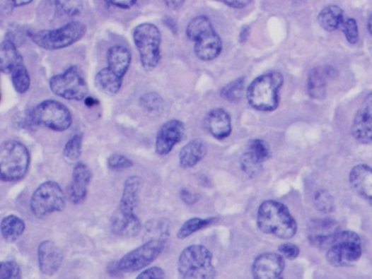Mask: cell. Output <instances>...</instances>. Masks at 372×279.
<instances>
[{
    "label": "cell",
    "instance_id": "7c38bea8",
    "mask_svg": "<svg viewBox=\"0 0 372 279\" xmlns=\"http://www.w3.org/2000/svg\"><path fill=\"white\" fill-rule=\"evenodd\" d=\"M33 119L38 125H42L55 132H64L73 123L70 110L63 103L47 100L32 109Z\"/></svg>",
    "mask_w": 372,
    "mask_h": 279
},
{
    "label": "cell",
    "instance_id": "bcb514c9",
    "mask_svg": "<svg viewBox=\"0 0 372 279\" xmlns=\"http://www.w3.org/2000/svg\"><path fill=\"white\" fill-rule=\"evenodd\" d=\"M106 3L112 6L127 10L134 7L137 2L134 0H122V1H107Z\"/></svg>",
    "mask_w": 372,
    "mask_h": 279
},
{
    "label": "cell",
    "instance_id": "1f68e13d",
    "mask_svg": "<svg viewBox=\"0 0 372 279\" xmlns=\"http://www.w3.org/2000/svg\"><path fill=\"white\" fill-rule=\"evenodd\" d=\"M139 104L148 113L152 114L161 113L164 107L162 97L156 93H149L142 95L139 99Z\"/></svg>",
    "mask_w": 372,
    "mask_h": 279
},
{
    "label": "cell",
    "instance_id": "7a4b0ae2",
    "mask_svg": "<svg viewBox=\"0 0 372 279\" xmlns=\"http://www.w3.org/2000/svg\"><path fill=\"white\" fill-rule=\"evenodd\" d=\"M257 225L263 233L284 240L292 239L298 229L289 208L273 200L266 201L259 207Z\"/></svg>",
    "mask_w": 372,
    "mask_h": 279
},
{
    "label": "cell",
    "instance_id": "836d02e7",
    "mask_svg": "<svg viewBox=\"0 0 372 279\" xmlns=\"http://www.w3.org/2000/svg\"><path fill=\"white\" fill-rule=\"evenodd\" d=\"M248 152L256 161L262 164L271 157L269 146L263 139H253L249 145Z\"/></svg>",
    "mask_w": 372,
    "mask_h": 279
},
{
    "label": "cell",
    "instance_id": "9c48e42d",
    "mask_svg": "<svg viewBox=\"0 0 372 279\" xmlns=\"http://www.w3.org/2000/svg\"><path fill=\"white\" fill-rule=\"evenodd\" d=\"M362 251L360 236L352 231H342L335 235L326 258L335 268L347 267L360 259Z\"/></svg>",
    "mask_w": 372,
    "mask_h": 279
},
{
    "label": "cell",
    "instance_id": "681fc988",
    "mask_svg": "<svg viewBox=\"0 0 372 279\" xmlns=\"http://www.w3.org/2000/svg\"><path fill=\"white\" fill-rule=\"evenodd\" d=\"M84 104L86 106L91 108L97 106L99 104V102L98 100H95V97L88 96L84 100Z\"/></svg>",
    "mask_w": 372,
    "mask_h": 279
},
{
    "label": "cell",
    "instance_id": "8992f818",
    "mask_svg": "<svg viewBox=\"0 0 372 279\" xmlns=\"http://www.w3.org/2000/svg\"><path fill=\"white\" fill-rule=\"evenodd\" d=\"M210 250L200 244H194L182 250L178 268L182 279H213L216 268Z\"/></svg>",
    "mask_w": 372,
    "mask_h": 279
},
{
    "label": "cell",
    "instance_id": "52a82bcc",
    "mask_svg": "<svg viewBox=\"0 0 372 279\" xmlns=\"http://www.w3.org/2000/svg\"><path fill=\"white\" fill-rule=\"evenodd\" d=\"M87 26L81 22L73 21L51 30L30 33L35 44L42 49L54 51L69 47L77 43L87 32Z\"/></svg>",
    "mask_w": 372,
    "mask_h": 279
},
{
    "label": "cell",
    "instance_id": "ab89813d",
    "mask_svg": "<svg viewBox=\"0 0 372 279\" xmlns=\"http://www.w3.org/2000/svg\"><path fill=\"white\" fill-rule=\"evenodd\" d=\"M342 32L344 33L349 43L355 44L359 40V25L353 18H349L343 23Z\"/></svg>",
    "mask_w": 372,
    "mask_h": 279
},
{
    "label": "cell",
    "instance_id": "d590c367",
    "mask_svg": "<svg viewBox=\"0 0 372 279\" xmlns=\"http://www.w3.org/2000/svg\"><path fill=\"white\" fill-rule=\"evenodd\" d=\"M314 204L322 213H330L335 209V199L327 191L321 189L314 194Z\"/></svg>",
    "mask_w": 372,
    "mask_h": 279
},
{
    "label": "cell",
    "instance_id": "44dd1931",
    "mask_svg": "<svg viewBox=\"0 0 372 279\" xmlns=\"http://www.w3.org/2000/svg\"><path fill=\"white\" fill-rule=\"evenodd\" d=\"M336 76L331 66L317 67L310 72L307 82L308 95L315 100H323L327 94V81Z\"/></svg>",
    "mask_w": 372,
    "mask_h": 279
},
{
    "label": "cell",
    "instance_id": "277c9868",
    "mask_svg": "<svg viewBox=\"0 0 372 279\" xmlns=\"http://www.w3.org/2000/svg\"><path fill=\"white\" fill-rule=\"evenodd\" d=\"M186 35L194 42V52L199 60L212 61L222 52L221 39L206 16L194 18L186 28Z\"/></svg>",
    "mask_w": 372,
    "mask_h": 279
},
{
    "label": "cell",
    "instance_id": "7402d4cb",
    "mask_svg": "<svg viewBox=\"0 0 372 279\" xmlns=\"http://www.w3.org/2000/svg\"><path fill=\"white\" fill-rule=\"evenodd\" d=\"M205 124L209 132L219 141H223L231 134V118L223 109L217 108L209 112Z\"/></svg>",
    "mask_w": 372,
    "mask_h": 279
},
{
    "label": "cell",
    "instance_id": "ba28073f",
    "mask_svg": "<svg viewBox=\"0 0 372 279\" xmlns=\"http://www.w3.org/2000/svg\"><path fill=\"white\" fill-rule=\"evenodd\" d=\"M133 37L142 67L146 71H153L161 59L162 35L160 30L152 23H141L135 28Z\"/></svg>",
    "mask_w": 372,
    "mask_h": 279
},
{
    "label": "cell",
    "instance_id": "f907efd6",
    "mask_svg": "<svg viewBox=\"0 0 372 279\" xmlns=\"http://www.w3.org/2000/svg\"><path fill=\"white\" fill-rule=\"evenodd\" d=\"M13 7H20L27 6L33 3L32 0H16V1H11Z\"/></svg>",
    "mask_w": 372,
    "mask_h": 279
},
{
    "label": "cell",
    "instance_id": "b9f144b4",
    "mask_svg": "<svg viewBox=\"0 0 372 279\" xmlns=\"http://www.w3.org/2000/svg\"><path fill=\"white\" fill-rule=\"evenodd\" d=\"M16 124L20 129L28 131H33L37 126L33 119L32 109L26 110L23 114L18 117Z\"/></svg>",
    "mask_w": 372,
    "mask_h": 279
},
{
    "label": "cell",
    "instance_id": "cb8c5ba5",
    "mask_svg": "<svg viewBox=\"0 0 372 279\" xmlns=\"http://www.w3.org/2000/svg\"><path fill=\"white\" fill-rule=\"evenodd\" d=\"M23 64L21 54L13 40H4L0 46V71L4 74H11L13 69Z\"/></svg>",
    "mask_w": 372,
    "mask_h": 279
},
{
    "label": "cell",
    "instance_id": "e575fe53",
    "mask_svg": "<svg viewBox=\"0 0 372 279\" xmlns=\"http://www.w3.org/2000/svg\"><path fill=\"white\" fill-rule=\"evenodd\" d=\"M146 234L150 236L149 240L158 239L167 241L170 235L169 226L164 220H153L147 223Z\"/></svg>",
    "mask_w": 372,
    "mask_h": 279
},
{
    "label": "cell",
    "instance_id": "484cf974",
    "mask_svg": "<svg viewBox=\"0 0 372 279\" xmlns=\"http://www.w3.org/2000/svg\"><path fill=\"white\" fill-rule=\"evenodd\" d=\"M318 21L325 31L334 32L344 23V13L337 6H328L320 12Z\"/></svg>",
    "mask_w": 372,
    "mask_h": 279
},
{
    "label": "cell",
    "instance_id": "db71d44e",
    "mask_svg": "<svg viewBox=\"0 0 372 279\" xmlns=\"http://www.w3.org/2000/svg\"><path fill=\"white\" fill-rule=\"evenodd\" d=\"M368 26V30L371 35H372V16L369 18Z\"/></svg>",
    "mask_w": 372,
    "mask_h": 279
},
{
    "label": "cell",
    "instance_id": "f546056e",
    "mask_svg": "<svg viewBox=\"0 0 372 279\" xmlns=\"http://www.w3.org/2000/svg\"><path fill=\"white\" fill-rule=\"evenodd\" d=\"M11 76L13 87L17 93L22 95L30 89L31 78L24 64H21L14 69L11 73Z\"/></svg>",
    "mask_w": 372,
    "mask_h": 279
},
{
    "label": "cell",
    "instance_id": "30bf717a",
    "mask_svg": "<svg viewBox=\"0 0 372 279\" xmlns=\"http://www.w3.org/2000/svg\"><path fill=\"white\" fill-rule=\"evenodd\" d=\"M65 194L58 183L46 181L34 191L30 201L33 215L45 218L53 213H61L66 207Z\"/></svg>",
    "mask_w": 372,
    "mask_h": 279
},
{
    "label": "cell",
    "instance_id": "f6af8a7d",
    "mask_svg": "<svg viewBox=\"0 0 372 279\" xmlns=\"http://www.w3.org/2000/svg\"><path fill=\"white\" fill-rule=\"evenodd\" d=\"M181 199L189 205H193L198 201L197 195L187 189H182L180 191Z\"/></svg>",
    "mask_w": 372,
    "mask_h": 279
},
{
    "label": "cell",
    "instance_id": "603a6c76",
    "mask_svg": "<svg viewBox=\"0 0 372 279\" xmlns=\"http://www.w3.org/2000/svg\"><path fill=\"white\" fill-rule=\"evenodd\" d=\"M109 71L123 79L132 61V55L127 48L122 45L111 47L107 52Z\"/></svg>",
    "mask_w": 372,
    "mask_h": 279
},
{
    "label": "cell",
    "instance_id": "f1b7e54d",
    "mask_svg": "<svg viewBox=\"0 0 372 279\" xmlns=\"http://www.w3.org/2000/svg\"><path fill=\"white\" fill-rule=\"evenodd\" d=\"M214 221V218H194L185 221L178 232V238L184 240L200 230L209 227Z\"/></svg>",
    "mask_w": 372,
    "mask_h": 279
},
{
    "label": "cell",
    "instance_id": "5bb4252c",
    "mask_svg": "<svg viewBox=\"0 0 372 279\" xmlns=\"http://www.w3.org/2000/svg\"><path fill=\"white\" fill-rule=\"evenodd\" d=\"M284 259L276 253H266L257 256L252 266L254 279H284Z\"/></svg>",
    "mask_w": 372,
    "mask_h": 279
},
{
    "label": "cell",
    "instance_id": "d6a6232c",
    "mask_svg": "<svg viewBox=\"0 0 372 279\" xmlns=\"http://www.w3.org/2000/svg\"><path fill=\"white\" fill-rule=\"evenodd\" d=\"M83 136L76 133L71 136L65 144L63 149L64 158L69 162H75L81 155Z\"/></svg>",
    "mask_w": 372,
    "mask_h": 279
},
{
    "label": "cell",
    "instance_id": "9a60e30c",
    "mask_svg": "<svg viewBox=\"0 0 372 279\" xmlns=\"http://www.w3.org/2000/svg\"><path fill=\"white\" fill-rule=\"evenodd\" d=\"M338 222L331 218L313 220L309 222L308 237L310 244L320 249L331 246L339 232Z\"/></svg>",
    "mask_w": 372,
    "mask_h": 279
},
{
    "label": "cell",
    "instance_id": "f35d334b",
    "mask_svg": "<svg viewBox=\"0 0 372 279\" xmlns=\"http://www.w3.org/2000/svg\"><path fill=\"white\" fill-rule=\"evenodd\" d=\"M109 170L112 171H121L131 169L134 166L132 160L128 159L120 153H112L107 160Z\"/></svg>",
    "mask_w": 372,
    "mask_h": 279
},
{
    "label": "cell",
    "instance_id": "6da1fadb",
    "mask_svg": "<svg viewBox=\"0 0 372 279\" xmlns=\"http://www.w3.org/2000/svg\"><path fill=\"white\" fill-rule=\"evenodd\" d=\"M141 186V178L139 176H132L125 180L119 206L111 219V231L114 235L134 238L140 233L141 222L136 209Z\"/></svg>",
    "mask_w": 372,
    "mask_h": 279
},
{
    "label": "cell",
    "instance_id": "816d5d0a",
    "mask_svg": "<svg viewBox=\"0 0 372 279\" xmlns=\"http://www.w3.org/2000/svg\"><path fill=\"white\" fill-rule=\"evenodd\" d=\"M185 2L184 1H166L167 6L173 9L177 10L181 8Z\"/></svg>",
    "mask_w": 372,
    "mask_h": 279
},
{
    "label": "cell",
    "instance_id": "ee69618b",
    "mask_svg": "<svg viewBox=\"0 0 372 279\" xmlns=\"http://www.w3.org/2000/svg\"><path fill=\"white\" fill-rule=\"evenodd\" d=\"M165 273L158 267H153L143 271L136 279H165Z\"/></svg>",
    "mask_w": 372,
    "mask_h": 279
},
{
    "label": "cell",
    "instance_id": "3957f363",
    "mask_svg": "<svg viewBox=\"0 0 372 279\" xmlns=\"http://www.w3.org/2000/svg\"><path fill=\"white\" fill-rule=\"evenodd\" d=\"M283 83V76L277 71H271L257 77L248 88V103L256 110L274 111L279 105V92Z\"/></svg>",
    "mask_w": 372,
    "mask_h": 279
},
{
    "label": "cell",
    "instance_id": "5b68a950",
    "mask_svg": "<svg viewBox=\"0 0 372 279\" xmlns=\"http://www.w3.org/2000/svg\"><path fill=\"white\" fill-rule=\"evenodd\" d=\"M31 162L30 151L21 143L4 142L0 147V179L4 182H16L27 174Z\"/></svg>",
    "mask_w": 372,
    "mask_h": 279
},
{
    "label": "cell",
    "instance_id": "4dcf8cb0",
    "mask_svg": "<svg viewBox=\"0 0 372 279\" xmlns=\"http://www.w3.org/2000/svg\"><path fill=\"white\" fill-rule=\"evenodd\" d=\"M245 85V78L240 77L228 83L221 92V96L224 100L236 103L240 101L244 91Z\"/></svg>",
    "mask_w": 372,
    "mask_h": 279
},
{
    "label": "cell",
    "instance_id": "4fadbf2b",
    "mask_svg": "<svg viewBox=\"0 0 372 279\" xmlns=\"http://www.w3.org/2000/svg\"><path fill=\"white\" fill-rule=\"evenodd\" d=\"M166 241L151 239L124 255L118 262L122 273H132L146 268L163 253Z\"/></svg>",
    "mask_w": 372,
    "mask_h": 279
},
{
    "label": "cell",
    "instance_id": "d6986e66",
    "mask_svg": "<svg viewBox=\"0 0 372 279\" xmlns=\"http://www.w3.org/2000/svg\"><path fill=\"white\" fill-rule=\"evenodd\" d=\"M93 174L89 167L78 162L73 172V181L68 189V197L71 203L80 204L88 196V187L91 182Z\"/></svg>",
    "mask_w": 372,
    "mask_h": 279
},
{
    "label": "cell",
    "instance_id": "60d3db41",
    "mask_svg": "<svg viewBox=\"0 0 372 279\" xmlns=\"http://www.w3.org/2000/svg\"><path fill=\"white\" fill-rule=\"evenodd\" d=\"M54 4L59 12L70 17L77 16L82 8L80 1H55Z\"/></svg>",
    "mask_w": 372,
    "mask_h": 279
},
{
    "label": "cell",
    "instance_id": "ffe728a7",
    "mask_svg": "<svg viewBox=\"0 0 372 279\" xmlns=\"http://www.w3.org/2000/svg\"><path fill=\"white\" fill-rule=\"evenodd\" d=\"M349 183L352 189L372 206V167L364 164L354 166L349 174Z\"/></svg>",
    "mask_w": 372,
    "mask_h": 279
},
{
    "label": "cell",
    "instance_id": "4316f807",
    "mask_svg": "<svg viewBox=\"0 0 372 279\" xmlns=\"http://www.w3.org/2000/svg\"><path fill=\"white\" fill-rule=\"evenodd\" d=\"M122 82L123 79L112 73L107 67L101 69L95 77V85L98 90L110 95L120 92Z\"/></svg>",
    "mask_w": 372,
    "mask_h": 279
},
{
    "label": "cell",
    "instance_id": "83f0119b",
    "mask_svg": "<svg viewBox=\"0 0 372 279\" xmlns=\"http://www.w3.org/2000/svg\"><path fill=\"white\" fill-rule=\"evenodd\" d=\"M1 234L3 239L8 243L16 242L25 230V223L17 215L6 216L1 221Z\"/></svg>",
    "mask_w": 372,
    "mask_h": 279
},
{
    "label": "cell",
    "instance_id": "ac0fdd59",
    "mask_svg": "<svg viewBox=\"0 0 372 279\" xmlns=\"http://www.w3.org/2000/svg\"><path fill=\"white\" fill-rule=\"evenodd\" d=\"M37 259L42 274L52 276L58 272L62 266L64 255L62 250L53 242H42L37 249Z\"/></svg>",
    "mask_w": 372,
    "mask_h": 279
},
{
    "label": "cell",
    "instance_id": "8d00e7d4",
    "mask_svg": "<svg viewBox=\"0 0 372 279\" xmlns=\"http://www.w3.org/2000/svg\"><path fill=\"white\" fill-rule=\"evenodd\" d=\"M240 169L250 177L259 174L262 169V164L256 161L248 152L244 153L240 160Z\"/></svg>",
    "mask_w": 372,
    "mask_h": 279
},
{
    "label": "cell",
    "instance_id": "f5cc1de1",
    "mask_svg": "<svg viewBox=\"0 0 372 279\" xmlns=\"http://www.w3.org/2000/svg\"><path fill=\"white\" fill-rule=\"evenodd\" d=\"M164 22L165 25H167L171 30L175 31V32L177 31V25L173 19L170 18H165Z\"/></svg>",
    "mask_w": 372,
    "mask_h": 279
},
{
    "label": "cell",
    "instance_id": "e0dca14e",
    "mask_svg": "<svg viewBox=\"0 0 372 279\" xmlns=\"http://www.w3.org/2000/svg\"><path fill=\"white\" fill-rule=\"evenodd\" d=\"M351 133L356 141L372 144V93L364 99L351 125Z\"/></svg>",
    "mask_w": 372,
    "mask_h": 279
},
{
    "label": "cell",
    "instance_id": "7dc6e473",
    "mask_svg": "<svg viewBox=\"0 0 372 279\" xmlns=\"http://www.w3.org/2000/svg\"><path fill=\"white\" fill-rule=\"evenodd\" d=\"M223 3L228 7L243 8L249 6L252 1H250V0H236V1H223Z\"/></svg>",
    "mask_w": 372,
    "mask_h": 279
},
{
    "label": "cell",
    "instance_id": "74e56055",
    "mask_svg": "<svg viewBox=\"0 0 372 279\" xmlns=\"http://www.w3.org/2000/svg\"><path fill=\"white\" fill-rule=\"evenodd\" d=\"M0 279H22L19 264L13 261L0 263Z\"/></svg>",
    "mask_w": 372,
    "mask_h": 279
},
{
    "label": "cell",
    "instance_id": "2e32d148",
    "mask_svg": "<svg viewBox=\"0 0 372 279\" xmlns=\"http://www.w3.org/2000/svg\"><path fill=\"white\" fill-rule=\"evenodd\" d=\"M185 132L184 124L178 119L165 122L157 133L155 148L160 155H167L182 141Z\"/></svg>",
    "mask_w": 372,
    "mask_h": 279
},
{
    "label": "cell",
    "instance_id": "7bdbcfd3",
    "mask_svg": "<svg viewBox=\"0 0 372 279\" xmlns=\"http://www.w3.org/2000/svg\"><path fill=\"white\" fill-rule=\"evenodd\" d=\"M279 252L284 259L293 260L298 256L300 249L296 244L285 243L279 247Z\"/></svg>",
    "mask_w": 372,
    "mask_h": 279
},
{
    "label": "cell",
    "instance_id": "c3c4849f",
    "mask_svg": "<svg viewBox=\"0 0 372 279\" xmlns=\"http://www.w3.org/2000/svg\"><path fill=\"white\" fill-rule=\"evenodd\" d=\"M250 29L249 25H245L241 28L240 34H239V41L240 43L244 44L248 40L250 36Z\"/></svg>",
    "mask_w": 372,
    "mask_h": 279
},
{
    "label": "cell",
    "instance_id": "d4e9b609",
    "mask_svg": "<svg viewBox=\"0 0 372 279\" xmlns=\"http://www.w3.org/2000/svg\"><path fill=\"white\" fill-rule=\"evenodd\" d=\"M207 153V147L202 139L196 138L186 144L180 152V163L184 169H190L202 161Z\"/></svg>",
    "mask_w": 372,
    "mask_h": 279
},
{
    "label": "cell",
    "instance_id": "8fae6325",
    "mask_svg": "<svg viewBox=\"0 0 372 279\" xmlns=\"http://www.w3.org/2000/svg\"><path fill=\"white\" fill-rule=\"evenodd\" d=\"M49 85L51 91L64 100L79 102L88 97L87 82L75 65L69 66L63 73L52 76Z\"/></svg>",
    "mask_w": 372,
    "mask_h": 279
}]
</instances>
